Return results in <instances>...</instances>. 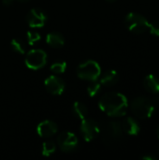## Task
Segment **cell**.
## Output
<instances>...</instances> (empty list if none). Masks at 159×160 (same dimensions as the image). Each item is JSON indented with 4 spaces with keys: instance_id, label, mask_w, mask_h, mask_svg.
Returning <instances> with one entry per match:
<instances>
[{
    "instance_id": "15",
    "label": "cell",
    "mask_w": 159,
    "mask_h": 160,
    "mask_svg": "<svg viewBox=\"0 0 159 160\" xmlns=\"http://www.w3.org/2000/svg\"><path fill=\"white\" fill-rule=\"evenodd\" d=\"M46 42L52 48H61L65 44V38L58 32H51L46 36Z\"/></svg>"
},
{
    "instance_id": "18",
    "label": "cell",
    "mask_w": 159,
    "mask_h": 160,
    "mask_svg": "<svg viewBox=\"0 0 159 160\" xmlns=\"http://www.w3.org/2000/svg\"><path fill=\"white\" fill-rule=\"evenodd\" d=\"M10 47L11 49L17 52V53H20V54H23L25 52V43L22 40V39H19V38H14L11 40L10 42Z\"/></svg>"
},
{
    "instance_id": "1",
    "label": "cell",
    "mask_w": 159,
    "mask_h": 160,
    "mask_svg": "<svg viewBox=\"0 0 159 160\" xmlns=\"http://www.w3.org/2000/svg\"><path fill=\"white\" fill-rule=\"evenodd\" d=\"M99 109L110 117H121L126 115L128 102L121 93L110 92L101 97L98 102Z\"/></svg>"
},
{
    "instance_id": "4",
    "label": "cell",
    "mask_w": 159,
    "mask_h": 160,
    "mask_svg": "<svg viewBox=\"0 0 159 160\" xmlns=\"http://www.w3.org/2000/svg\"><path fill=\"white\" fill-rule=\"evenodd\" d=\"M101 74V68L97 62L94 60H87L82 62L77 68V75L81 80L93 82L97 81Z\"/></svg>"
},
{
    "instance_id": "6",
    "label": "cell",
    "mask_w": 159,
    "mask_h": 160,
    "mask_svg": "<svg viewBox=\"0 0 159 160\" xmlns=\"http://www.w3.org/2000/svg\"><path fill=\"white\" fill-rule=\"evenodd\" d=\"M24 62L26 67L30 69H40L47 63V53L40 49L31 50L26 53Z\"/></svg>"
},
{
    "instance_id": "8",
    "label": "cell",
    "mask_w": 159,
    "mask_h": 160,
    "mask_svg": "<svg viewBox=\"0 0 159 160\" xmlns=\"http://www.w3.org/2000/svg\"><path fill=\"white\" fill-rule=\"evenodd\" d=\"M79 141L77 136L70 131H63L57 138V145L65 153L74 151L78 146Z\"/></svg>"
},
{
    "instance_id": "9",
    "label": "cell",
    "mask_w": 159,
    "mask_h": 160,
    "mask_svg": "<svg viewBox=\"0 0 159 160\" xmlns=\"http://www.w3.org/2000/svg\"><path fill=\"white\" fill-rule=\"evenodd\" d=\"M47 21V15L39 8H32L26 14V22L31 28L43 27Z\"/></svg>"
},
{
    "instance_id": "29",
    "label": "cell",
    "mask_w": 159,
    "mask_h": 160,
    "mask_svg": "<svg viewBox=\"0 0 159 160\" xmlns=\"http://www.w3.org/2000/svg\"><path fill=\"white\" fill-rule=\"evenodd\" d=\"M158 155H159V147H158Z\"/></svg>"
},
{
    "instance_id": "19",
    "label": "cell",
    "mask_w": 159,
    "mask_h": 160,
    "mask_svg": "<svg viewBox=\"0 0 159 160\" xmlns=\"http://www.w3.org/2000/svg\"><path fill=\"white\" fill-rule=\"evenodd\" d=\"M101 89V83L97 81H93V82H90L89 85L87 86V93H88V96L91 97V98H95L100 91Z\"/></svg>"
},
{
    "instance_id": "25",
    "label": "cell",
    "mask_w": 159,
    "mask_h": 160,
    "mask_svg": "<svg viewBox=\"0 0 159 160\" xmlns=\"http://www.w3.org/2000/svg\"><path fill=\"white\" fill-rule=\"evenodd\" d=\"M155 103H156V104H157V105H159V96L157 97V98H156V100H155Z\"/></svg>"
},
{
    "instance_id": "23",
    "label": "cell",
    "mask_w": 159,
    "mask_h": 160,
    "mask_svg": "<svg viewBox=\"0 0 159 160\" xmlns=\"http://www.w3.org/2000/svg\"><path fill=\"white\" fill-rule=\"evenodd\" d=\"M142 158L144 160H156L157 159V158H156V157H154V156H144V157H142Z\"/></svg>"
},
{
    "instance_id": "28",
    "label": "cell",
    "mask_w": 159,
    "mask_h": 160,
    "mask_svg": "<svg viewBox=\"0 0 159 160\" xmlns=\"http://www.w3.org/2000/svg\"><path fill=\"white\" fill-rule=\"evenodd\" d=\"M107 1H110V2H113V1H115V0H107Z\"/></svg>"
},
{
    "instance_id": "12",
    "label": "cell",
    "mask_w": 159,
    "mask_h": 160,
    "mask_svg": "<svg viewBox=\"0 0 159 160\" xmlns=\"http://www.w3.org/2000/svg\"><path fill=\"white\" fill-rule=\"evenodd\" d=\"M123 132L130 136H137L141 131V126L133 117H127L121 124Z\"/></svg>"
},
{
    "instance_id": "13",
    "label": "cell",
    "mask_w": 159,
    "mask_h": 160,
    "mask_svg": "<svg viewBox=\"0 0 159 160\" xmlns=\"http://www.w3.org/2000/svg\"><path fill=\"white\" fill-rule=\"evenodd\" d=\"M143 86L146 91L151 94H158L159 93V79L153 75H147L143 80Z\"/></svg>"
},
{
    "instance_id": "7",
    "label": "cell",
    "mask_w": 159,
    "mask_h": 160,
    "mask_svg": "<svg viewBox=\"0 0 159 160\" xmlns=\"http://www.w3.org/2000/svg\"><path fill=\"white\" fill-rule=\"evenodd\" d=\"M100 128L97 122L92 118H84L81 123V132L85 142L94 141L99 135Z\"/></svg>"
},
{
    "instance_id": "22",
    "label": "cell",
    "mask_w": 159,
    "mask_h": 160,
    "mask_svg": "<svg viewBox=\"0 0 159 160\" xmlns=\"http://www.w3.org/2000/svg\"><path fill=\"white\" fill-rule=\"evenodd\" d=\"M148 29L152 35L156 37H159V21H153L149 22Z\"/></svg>"
},
{
    "instance_id": "5",
    "label": "cell",
    "mask_w": 159,
    "mask_h": 160,
    "mask_svg": "<svg viewBox=\"0 0 159 160\" xmlns=\"http://www.w3.org/2000/svg\"><path fill=\"white\" fill-rule=\"evenodd\" d=\"M127 29L134 34H142L148 29L149 22L141 14L130 12L125 18Z\"/></svg>"
},
{
    "instance_id": "2",
    "label": "cell",
    "mask_w": 159,
    "mask_h": 160,
    "mask_svg": "<svg viewBox=\"0 0 159 160\" xmlns=\"http://www.w3.org/2000/svg\"><path fill=\"white\" fill-rule=\"evenodd\" d=\"M99 128V134H101V139L105 145L113 146L119 143L123 137V129L119 122L107 121L104 122Z\"/></svg>"
},
{
    "instance_id": "26",
    "label": "cell",
    "mask_w": 159,
    "mask_h": 160,
    "mask_svg": "<svg viewBox=\"0 0 159 160\" xmlns=\"http://www.w3.org/2000/svg\"><path fill=\"white\" fill-rule=\"evenodd\" d=\"M157 136L158 137V139H159V125H158V127L157 128Z\"/></svg>"
},
{
    "instance_id": "11",
    "label": "cell",
    "mask_w": 159,
    "mask_h": 160,
    "mask_svg": "<svg viewBox=\"0 0 159 160\" xmlns=\"http://www.w3.org/2000/svg\"><path fill=\"white\" fill-rule=\"evenodd\" d=\"M58 131L57 125L52 120H45L39 123L37 128V133L42 138H51Z\"/></svg>"
},
{
    "instance_id": "3",
    "label": "cell",
    "mask_w": 159,
    "mask_h": 160,
    "mask_svg": "<svg viewBox=\"0 0 159 160\" xmlns=\"http://www.w3.org/2000/svg\"><path fill=\"white\" fill-rule=\"evenodd\" d=\"M130 110L136 117L140 119H148L152 117L156 110L155 102L145 97H139L131 102Z\"/></svg>"
},
{
    "instance_id": "16",
    "label": "cell",
    "mask_w": 159,
    "mask_h": 160,
    "mask_svg": "<svg viewBox=\"0 0 159 160\" xmlns=\"http://www.w3.org/2000/svg\"><path fill=\"white\" fill-rule=\"evenodd\" d=\"M72 112H73V114L81 120L86 118L88 115V109H87L86 105L80 101L74 102V104L72 106Z\"/></svg>"
},
{
    "instance_id": "10",
    "label": "cell",
    "mask_w": 159,
    "mask_h": 160,
    "mask_svg": "<svg viewBox=\"0 0 159 160\" xmlns=\"http://www.w3.org/2000/svg\"><path fill=\"white\" fill-rule=\"evenodd\" d=\"M44 86L46 90L53 96H60L65 91V82L64 81L55 75L49 76L44 81Z\"/></svg>"
},
{
    "instance_id": "20",
    "label": "cell",
    "mask_w": 159,
    "mask_h": 160,
    "mask_svg": "<svg viewBox=\"0 0 159 160\" xmlns=\"http://www.w3.org/2000/svg\"><path fill=\"white\" fill-rule=\"evenodd\" d=\"M40 39H41L40 35L36 31H28L26 34V40H27L28 45L30 46L36 45L37 43L40 41Z\"/></svg>"
},
{
    "instance_id": "21",
    "label": "cell",
    "mask_w": 159,
    "mask_h": 160,
    "mask_svg": "<svg viewBox=\"0 0 159 160\" xmlns=\"http://www.w3.org/2000/svg\"><path fill=\"white\" fill-rule=\"evenodd\" d=\"M67 69V63L65 61H56L51 66V70L54 74H62Z\"/></svg>"
},
{
    "instance_id": "27",
    "label": "cell",
    "mask_w": 159,
    "mask_h": 160,
    "mask_svg": "<svg viewBox=\"0 0 159 160\" xmlns=\"http://www.w3.org/2000/svg\"><path fill=\"white\" fill-rule=\"evenodd\" d=\"M17 1L22 2V3H25V2H28V1H30V0H17Z\"/></svg>"
},
{
    "instance_id": "17",
    "label": "cell",
    "mask_w": 159,
    "mask_h": 160,
    "mask_svg": "<svg viewBox=\"0 0 159 160\" xmlns=\"http://www.w3.org/2000/svg\"><path fill=\"white\" fill-rule=\"evenodd\" d=\"M56 151V144L52 141H46L42 143L41 153L44 157H51Z\"/></svg>"
},
{
    "instance_id": "14",
    "label": "cell",
    "mask_w": 159,
    "mask_h": 160,
    "mask_svg": "<svg viewBox=\"0 0 159 160\" xmlns=\"http://www.w3.org/2000/svg\"><path fill=\"white\" fill-rule=\"evenodd\" d=\"M100 83L104 86H112L114 85L115 83H117L118 80H119V75L118 73L113 70V69H111V70H108L106 72H104L102 75L100 74Z\"/></svg>"
},
{
    "instance_id": "24",
    "label": "cell",
    "mask_w": 159,
    "mask_h": 160,
    "mask_svg": "<svg viewBox=\"0 0 159 160\" xmlns=\"http://www.w3.org/2000/svg\"><path fill=\"white\" fill-rule=\"evenodd\" d=\"M14 0H3V4L5 6H10L12 3H13Z\"/></svg>"
}]
</instances>
